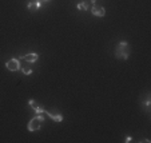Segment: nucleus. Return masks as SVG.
<instances>
[{
    "label": "nucleus",
    "instance_id": "nucleus-3",
    "mask_svg": "<svg viewBox=\"0 0 151 143\" xmlns=\"http://www.w3.org/2000/svg\"><path fill=\"white\" fill-rule=\"evenodd\" d=\"M6 67L7 70H9V71H19L20 70V63H19V59H9L8 62L6 63Z\"/></svg>",
    "mask_w": 151,
    "mask_h": 143
},
{
    "label": "nucleus",
    "instance_id": "nucleus-8",
    "mask_svg": "<svg viewBox=\"0 0 151 143\" xmlns=\"http://www.w3.org/2000/svg\"><path fill=\"white\" fill-rule=\"evenodd\" d=\"M22 71H23V74H24V75H31L32 72H34V70H32L31 67L26 66V67H23V68H22Z\"/></svg>",
    "mask_w": 151,
    "mask_h": 143
},
{
    "label": "nucleus",
    "instance_id": "nucleus-2",
    "mask_svg": "<svg viewBox=\"0 0 151 143\" xmlns=\"http://www.w3.org/2000/svg\"><path fill=\"white\" fill-rule=\"evenodd\" d=\"M43 122H44V118H43L42 115H37V116L32 118V119L28 122V131L34 132V131H37V130H40Z\"/></svg>",
    "mask_w": 151,
    "mask_h": 143
},
{
    "label": "nucleus",
    "instance_id": "nucleus-1",
    "mask_svg": "<svg viewBox=\"0 0 151 143\" xmlns=\"http://www.w3.org/2000/svg\"><path fill=\"white\" fill-rule=\"evenodd\" d=\"M130 51H131L130 44L123 40V42H119V44L116 46V50H115V56H116V59L126 60V59H128V56H130Z\"/></svg>",
    "mask_w": 151,
    "mask_h": 143
},
{
    "label": "nucleus",
    "instance_id": "nucleus-5",
    "mask_svg": "<svg viewBox=\"0 0 151 143\" xmlns=\"http://www.w3.org/2000/svg\"><path fill=\"white\" fill-rule=\"evenodd\" d=\"M20 59H23L27 63H35V62L39 59V54H36V52H29V54H26L24 56L22 55Z\"/></svg>",
    "mask_w": 151,
    "mask_h": 143
},
{
    "label": "nucleus",
    "instance_id": "nucleus-7",
    "mask_svg": "<svg viewBox=\"0 0 151 143\" xmlns=\"http://www.w3.org/2000/svg\"><path fill=\"white\" fill-rule=\"evenodd\" d=\"M91 8V4L86 0V1H80L79 4H78V9H80V11H87V9Z\"/></svg>",
    "mask_w": 151,
    "mask_h": 143
},
{
    "label": "nucleus",
    "instance_id": "nucleus-10",
    "mask_svg": "<svg viewBox=\"0 0 151 143\" xmlns=\"http://www.w3.org/2000/svg\"><path fill=\"white\" fill-rule=\"evenodd\" d=\"M131 140H132L131 137H127V138H126V142H131Z\"/></svg>",
    "mask_w": 151,
    "mask_h": 143
},
{
    "label": "nucleus",
    "instance_id": "nucleus-12",
    "mask_svg": "<svg viewBox=\"0 0 151 143\" xmlns=\"http://www.w3.org/2000/svg\"><path fill=\"white\" fill-rule=\"evenodd\" d=\"M40 1H48V0H40Z\"/></svg>",
    "mask_w": 151,
    "mask_h": 143
},
{
    "label": "nucleus",
    "instance_id": "nucleus-11",
    "mask_svg": "<svg viewBox=\"0 0 151 143\" xmlns=\"http://www.w3.org/2000/svg\"><path fill=\"white\" fill-rule=\"evenodd\" d=\"M95 1H96V0H88V3H90V4H95Z\"/></svg>",
    "mask_w": 151,
    "mask_h": 143
},
{
    "label": "nucleus",
    "instance_id": "nucleus-6",
    "mask_svg": "<svg viewBox=\"0 0 151 143\" xmlns=\"http://www.w3.org/2000/svg\"><path fill=\"white\" fill-rule=\"evenodd\" d=\"M43 114L48 115V116L51 118L54 122H62V120H63V115L62 114H51V112L47 111V110H44V111H43Z\"/></svg>",
    "mask_w": 151,
    "mask_h": 143
},
{
    "label": "nucleus",
    "instance_id": "nucleus-4",
    "mask_svg": "<svg viewBox=\"0 0 151 143\" xmlns=\"http://www.w3.org/2000/svg\"><path fill=\"white\" fill-rule=\"evenodd\" d=\"M91 14L94 16H98V17H103L106 15V9L103 8L102 6H96V4H92L91 6Z\"/></svg>",
    "mask_w": 151,
    "mask_h": 143
},
{
    "label": "nucleus",
    "instance_id": "nucleus-9",
    "mask_svg": "<svg viewBox=\"0 0 151 143\" xmlns=\"http://www.w3.org/2000/svg\"><path fill=\"white\" fill-rule=\"evenodd\" d=\"M28 103H29V106H31L32 107V109H34L35 110V111H36V110L37 109H39V106H37V103H36V102H35V100H29V102H28Z\"/></svg>",
    "mask_w": 151,
    "mask_h": 143
}]
</instances>
